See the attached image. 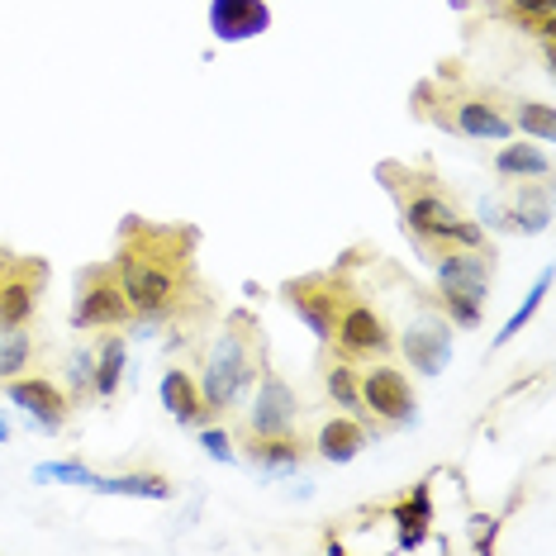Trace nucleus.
Returning <instances> with one entry per match:
<instances>
[{"label":"nucleus","mask_w":556,"mask_h":556,"mask_svg":"<svg viewBox=\"0 0 556 556\" xmlns=\"http://www.w3.org/2000/svg\"><path fill=\"white\" fill-rule=\"evenodd\" d=\"M115 276L138 324H167L200 309L195 248H191V233L181 229H153L143 219L124 224Z\"/></svg>","instance_id":"obj_1"},{"label":"nucleus","mask_w":556,"mask_h":556,"mask_svg":"<svg viewBox=\"0 0 556 556\" xmlns=\"http://www.w3.org/2000/svg\"><path fill=\"white\" fill-rule=\"evenodd\" d=\"M257 371H262V328L248 309H233L205 357V376H200L205 409L210 414L233 409L243 400V390L257 381Z\"/></svg>","instance_id":"obj_2"},{"label":"nucleus","mask_w":556,"mask_h":556,"mask_svg":"<svg viewBox=\"0 0 556 556\" xmlns=\"http://www.w3.org/2000/svg\"><path fill=\"white\" fill-rule=\"evenodd\" d=\"M72 324L86 333H105V328L134 324V309L124 300V286L115 276V262H96L77 276V300H72Z\"/></svg>","instance_id":"obj_3"},{"label":"nucleus","mask_w":556,"mask_h":556,"mask_svg":"<svg viewBox=\"0 0 556 556\" xmlns=\"http://www.w3.org/2000/svg\"><path fill=\"white\" fill-rule=\"evenodd\" d=\"M328 343H333L338 357H348V362H376V357H386V352L395 348V333H390L386 314L376 305L348 295V305H343V314H338Z\"/></svg>","instance_id":"obj_4"},{"label":"nucleus","mask_w":556,"mask_h":556,"mask_svg":"<svg viewBox=\"0 0 556 556\" xmlns=\"http://www.w3.org/2000/svg\"><path fill=\"white\" fill-rule=\"evenodd\" d=\"M281 295H286V305L300 314V324H305L314 338H324V343H328L338 314H343V305H348V286L338 281V276H328V271L295 276V281L281 286Z\"/></svg>","instance_id":"obj_5"},{"label":"nucleus","mask_w":556,"mask_h":556,"mask_svg":"<svg viewBox=\"0 0 556 556\" xmlns=\"http://www.w3.org/2000/svg\"><path fill=\"white\" fill-rule=\"evenodd\" d=\"M357 395H362V409L371 414V419L390 424V428H400V424L414 419V386H409V376H404L400 366L381 362V357H376V366L357 371Z\"/></svg>","instance_id":"obj_6"},{"label":"nucleus","mask_w":556,"mask_h":556,"mask_svg":"<svg viewBox=\"0 0 556 556\" xmlns=\"http://www.w3.org/2000/svg\"><path fill=\"white\" fill-rule=\"evenodd\" d=\"M43 281H48L43 262L10 257L5 281H0V333L34 324V314H39V295H43Z\"/></svg>","instance_id":"obj_7"},{"label":"nucleus","mask_w":556,"mask_h":556,"mask_svg":"<svg viewBox=\"0 0 556 556\" xmlns=\"http://www.w3.org/2000/svg\"><path fill=\"white\" fill-rule=\"evenodd\" d=\"M442 115L438 124L452 134H466V138H490V143H500V138L514 134L509 115L495 105V96H476V91H462V96H447L442 100Z\"/></svg>","instance_id":"obj_8"},{"label":"nucleus","mask_w":556,"mask_h":556,"mask_svg":"<svg viewBox=\"0 0 556 556\" xmlns=\"http://www.w3.org/2000/svg\"><path fill=\"white\" fill-rule=\"evenodd\" d=\"M5 395L20 404L24 414H29L34 424L43 428V433H62L72 419V395L62 390L53 376H15V381H5Z\"/></svg>","instance_id":"obj_9"},{"label":"nucleus","mask_w":556,"mask_h":556,"mask_svg":"<svg viewBox=\"0 0 556 556\" xmlns=\"http://www.w3.org/2000/svg\"><path fill=\"white\" fill-rule=\"evenodd\" d=\"M300 414H305L300 395L276 371H267L262 376V386H257V400H252V409H248V438L290 433V428L300 424Z\"/></svg>","instance_id":"obj_10"},{"label":"nucleus","mask_w":556,"mask_h":556,"mask_svg":"<svg viewBox=\"0 0 556 556\" xmlns=\"http://www.w3.org/2000/svg\"><path fill=\"white\" fill-rule=\"evenodd\" d=\"M428 262L438 271V290H466V295L485 300L490 271H495L490 248H438V252H428Z\"/></svg>","instance_id":"obj_11"},{"label":"nucleus","mask_w":556,"mask_h":556,"mask_svg":"<svg viewBox=\"0 0 556 556\" xmlns=\"http://www.w3.org/2000/svg\"><path fill=\"white\" fill-rule=\"evenodd\" d=\"M400 352H404V362H409L414 371L438 376L442 366H447V357H452V324L424 314V319H414L409 328H404Z\"/></svg>","instance_id":"obj_12"},{"label":"nucleus","mask_w":556,"mask_h":556,"mask_svg":"<svg viewBox=\"0 0 556 556\" xmlns=\"http://www.w3.org/2000/svg\"><path fill=\"white\" fill-rule=\"evenodd\" d=\"M210 24L224 43H238V39H257L267 34L271 24V10L262 0H214L210 5Z\"/></svg>","instance_id":"obj_13"},{"label":"nucleus","mask_w":556,"mask_h":556,"mask_svg":"<svg viewBox=\"0 0 556 556\" xmlns=\"http://www.w3.org/2000/svg\"><path fill=\"white\" fill-rule=\"evenodd\" d=\"M248 462L257 471H271V476H286V471H300L309 462V442L290 428V433H267V438H248Z\"/></svg>","instance_id":"obj_14"},{"label":"nucleus","mask_w":556,"mask_h":556,"mask_svg":"<svg viewBox=\"0 0 556 556\" xmlns=\"http://www.w3.org/2000/svg\"><path fill=\"white\" fill-rule=\"evenodd\" d=\"M366 442H371V433H366V424H362V419H352V414H338V419H324V424H319V438H314L309 447L319 452L324 462L343 466V462L357 457Z\"/></svg>","instance_id":"obj_15"},{"label":"nucleus","mask_w":556,"mask_h":556,"mask_svg":"<svg viewBox=\"0 0 556 556\" xmlns=\"http://www.w3.org/2000/svg\"><path fill=\"white\" fill-rule=\"evenodd\" d=\"M162 409H167L181 428H195L200 419H210L205 395H200V381L191 371H181V366H172V371L162 376Z\"/></svg>","instance_id":"obj_16"},{"label":"nucleus","mask_w":556,"mask_h":556,"mask_svg":"<svg viewBox=\"0 0 556 556\" xmlns=\"http://www.w3.org/2000/svg\"><path fill=\"white\" fill-rule=\"evenodd\" d=\"M500 20L518 24L523 34H538V39H556V0H490Z\"/></svg>","instance_id":"obj_17"},{"label":"nucleus","mask_w":556,"mask_h":556,"mask_svg":"<svg viewBox=\"0 0 556 556\" xmlns=\"http://www.w3.org/2000/svg\"><path fill=\"white\" fill-rule=\"evenodd\" d=\"M119 381H124V338L105 328V338L96 343V357H91V395L115 400Z\"/></svg>","instance_id":"obj_18"},{"label":"nucleus","mask_w":556,"mask_h":556,"mask_svg":"<svg viewBox=\"0 0 556 556\" xmlns=\"http://www.w3.org/2000/svg\"><path fill=\"white\" fill-rule=\"evenodd\" d=\"M100 495H134V500H172V480L162 471H129V476H96Z\"/></svg>","instance_id":"obj_19"},{"label":"nucleus","mask_w":556,"mask_h":556,"mask_svg":"<svg viewBox=\"0 0 556 556\" xmlns=\"http://www.w3.org/2000/svg\"><path fill=\"white\" fill-rule=\"evenodd\" d=\"M395 523H400V547H404V552L424 547L428 523H433V504H428V485L414 490V500L395 504Z\"/></svg>","instance_id":"obj_20"},{"label":"nucleus","mask_w":556,"mask_h":556,"mask_svg":"<svg viewBox=\"0 0 556 556\" xmlns=\"http://www.w3.org/2000/svg\"><path fill=\"white\" fill-rule=\"evenodd\" d=\"M509 219H514V229H518V233H542V229H547V219H552V200H547V186L528 181L523 191L514 195V210H509Z\"/></svg>","instance_id":"obj_21"},{"label":"nucleus","mask_w":556,"mask_h":556,"mask_svg":"<svg viewBox=\"0 0 556 556\" xmlns=\"http://www.w3.org/2000/svg\"><path fill=\"white\" fill-rule=\"evenodd\" d=\"M495 172L500 176H528V181H542L552 172V157L533 143H504L500 157H495Z\"/></svg>","instance_id":"obj_22"},{"label":"nucleus","mask_w":556,"mask_h":556,"mask_svg":"<svg viewBox=\"0 0 556 556\" xmlns=\"http://www.w3.org/2000/svg\"><path fill=\"white\" fill-rule=\"evenodd\" d=\"M34 357H39V338L24 333V328H10V333L0 338V386L29 371Z\"/></svg>","instance_id":"obj_23"},{"label":"nucleus","mask_w":556,"mask_h":556,"mask_svg":"<svg viewBox=\"0 0 556 556\" xmlns=\"http://www.w3.org/2000/svg\"><path fill=\"white\" fill-rule=\"evenodd\" d=\"M324 386L328 395H333L343 409H362V395H357V366H352L348 357H333L324 366Z\"/></svg>","instance_id":"obj_24"},{"label":"nucleus","mask_w":556,"mask_h":556,"mask_svg":"<svg viewBox=\"0 0 556 556\" xmlns=\"http://www.w3.org/2000/svg\"><path fill=\"white\" fill-rule=\"evenodd\" d=\"M514 129H523V134H533V138H547L556 134V119H552V105H542V100H518V110H514Z\"/></svg>","instance_id":"obj_25"},{"label":"nucleus","mask_w":556,"mask_h":556,"mask_svg":"<svg viewBox=\"0 0 556 556\" xmlns=\"http://www.w3.org/2000/svg\"><path fill=\"white\" fill-rule=\"evenodd\" d=\"M480 295H466V290H442V309H447V324H462V328H476L480 324Z\"/></svg>","instance_id":"obj_26"},{"label":"nucleus","mask_w":556,"mask_h":556,"mask_svg":"<svg viewBox=\"0 0 556 556\" xmlns=\"http://www.w3.org/2000/svg\"><path fill=\"white\" fill-rule=\"evenodd\" d=\"M547 286H552V276H547V271H542V276H538V286H533V295H528V305H523V309H518V314H514V319H509V324H504V333L495 338V343H500V348H504V343H509V338L518 333V328H523V324H528V319H533V314H538V305H542V295H547Z\"/></svg>","instance_id":"obj_27"},{"label":"nucleus","mask_w":556,"mask_h":556,"mask_svg":"<svg viewBox=\"0 0 556 556\" xmlns=\"http://www.w3.org/2000/svg\"><path fill=\"white\" fill-rule=\"evenodd\" d=\"M200 447L210 452V457H219V462H233L238 452H233V442H229V433H224V428H205V433H200Z\"/></svg>","instance_id":"obj_28"},{"label":"nucleus","mask_w":556,"mask_h":556,"mask_svg":"<svg viewBox=\"0 0 556 556\" xmlns=\"http://www.w3.org/2000/svg\"><path fill=\"white\" fill-rule=\"evenodd\" d=\"M72 386H77V395L91 390V352H72Z\"/></svg>","instance_id":"obj_29"},{"label":"nucleus","mask_w":556,"mask_h":556,"mask_svg":"<svg viewBox=\"0 0 556 556\" xmlns=\"http://www.w3.org/2000/svg\"><path fill=\"white\" fill-rule=\"evenodd\" d=\"M490 542H495V518H476V538H471V547H476V552H485Z\"/></svg>","instance_id":"obj_30"},{"label":"nucleus","mask_w":556,"mask_h":556,"mask_svg":"<svg viewBox=\"0 0 556 556\" xmlns=\"http://www.w3.org/2000/svg\"><path fill=\"white\" fill-rule=\"evenodd\" d=\"M5 267H10V252H0V281H5Z\"/></svg>","instance_id":"obj_31"},{"label":"nucleus","mask_w":556,"mask_h":556,"mask_svg":"<svg viewBox=\"0 0 556 556\" xmlns=\"http://www.w3.org/2000/svg\"><path fill=\"white\" fill-rule=\"evenodd\" d=\"M10 438V428H5V419H0V442H5Z\"/></svg>","instance_id":"obj_32"}]
</instances>
